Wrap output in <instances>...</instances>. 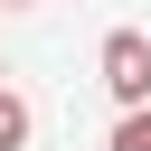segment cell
<instances>
[{
  "label": "cell",
  "instance_id": "3957f363",
  "mask_svg": "<svg viewBox=\"0 0 151 151\" xmlns=\"http://www.w3.org/2000/svg\"><path fill=\"white\" fill-rule=\"evenodd\" d=\"M104 151H151V104H142V113H123V123H113V142H104Z\"/></svg>",
  "mask_w": 151,
  "mask_h": 151
},
{
  "label": "cell",
  "instance_id": "6da1fadb",
  "mask_svg": "<svg viewBox=\"0 0 151 151\" xmlns=\"http://www.w3.org/2000/svg\"><path fill=\"white\" fill-rule=\"evenodd\" d=\"M94 66H104V94H113L123 113H142V104H151V38H142V28H113Z\"/></svg>",
  "mask_w": 151,
  "mask_h": 151
},
{
  "label": "cell",
  "instance_id": "277c9868",
  "mask_svg": "<svg viewBox=\"0 0 151 151\" xmlns=\"http://www.w3.org/2000/svg\"><path fill=\"white\" fill-rule=\"evenodd\" d=\"M0 9H28V0H0Z\"/></svg>",
  "mask_w": 151,
  "mask_h": 151
},
{
  "label": "cell",
  "instance_id": "7a4b0ae2",
  "mask_svg": "<svg viewBox=\"0 0 151 151\" xmlns=\"http://www.w3.org/2000/svg\"><path fill=\"white\" fill-rule=\"evenodd\" d=\"M19 142H28V104L0 85V151H19Z\"/></svg>",
  "mask_w": 151,
  "mask_h": 151
}]
</instances>
